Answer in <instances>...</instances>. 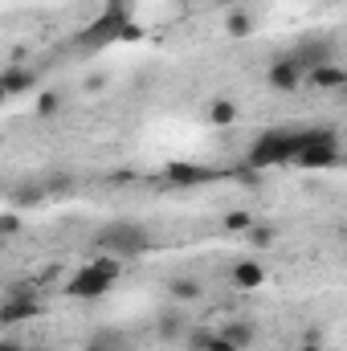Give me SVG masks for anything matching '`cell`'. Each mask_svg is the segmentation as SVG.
Instances as JSON below:
<instances>
[{"label":"cell","instance_id":"4316f807","mask_svg":"<svg viewBox=\"0 0 347 351\" xmlns=\"http://www.w3.org/2000/svg\"><path fill=\"white\" fill-rule=\"evenodd\" d=\"M298 339H302V343H323V331H319V327H307Z\"/></svg>","mask_w":347,"mask_h":351},{"label":"cell","instance_id":"484cf974","mask_svg":"<svg viewBox=\"0 0 347 351\" xmlns=\"http://www.w3.org/2000/svg\"><path fill=\"white\" fill-rule=\"evenodd\" d=\"M208 339H213V331H192V335H188V351H204Z\"/></svg>","mask_w":347,"mask_h":351},{"label":"cell","instance_id":"d6a6232c","mask_svg":"<svg viewBox=\"0 0 347 351\" xmlns=\"http://www.w3.org/2000/svg\"><path fill=\"white\" fill-rule=\"evenodd\" d=\"M0 351H25L16 339H0Z\"/></svg>","mask_w":347,"mask_h":351},{"label":"cell","instance_id":"7402d4cb","mask_svg":"<svg viewBox=\"0 0 347 351\" xmlns=\"http://www.w3.org/2000/svg\"><path fill=\"white\" fill-rule=\"evenodd\" d=\"M90 265H94L102 278H110V282H119V274H123V258H115V254H98Z\"/></svg>","mask_w":347,"mask_h":351},{"label":"cell","instance_id":"7a4b0ae2","mask_svg":"<svg viewBox=\"0 0 347 351\" xmlns=\"http://www.w3.org/2000/svg\"><path fill=\"white\" fill-rule=\"evenodd\" d=\"M298 139V156L294 164L298 168H335L344 160V147H339V135L327 131V127H311V131H294Z\"/></svg>","mask_w":347,"mask_h":351},{"label":"cell","instance_id":"ba28073f","mask_svg":"<svg viewBox=\"0 0 347 351\" xmlns=\"http://www.w3.org/2000/svg\"><path fill=\"white\" fill-rule=\"evenodd\" d=\"M110 286H115V282H110V278H102L94 265H82V269L66 282V294H70V298H86V302H90V298H102Z\"/></svg>","mask_w":347,"mask_h":351},{"label":"cell","instance_id":"9a60e30c","mask_svg":"<svg viewBox=\"0 0 347 351\" xmlns=\"http://www.w3.org/2000/svg\"><path fill=\"white\" fill-rule=\"evenodd\" d=\"M156 331H160L164 339H180V335H188V319H184V311H180V306H164V311L156 315Z\"/></svg>","mask_w":347,"mask_h":351},{"label":"cell","instance_id":"7c38bea8","mask_svg":"<svg viewBox=\"0 0 347 351\" xmlns=\"http://www.w3.org/2000/svg\"><path fill=\"white\" fill-rule=\"evenodd\" d=\"M307 82H311L315 90H347V70L344 66H335V62H327V66L311 70Z\"/></svg>","mask_w":347,"mask_h":351},{"label":"cell","instance_id":"f546056e","mask_svg":"<svg viewBox=\"0 0 347 351\" xmlns=\"http://www.w3.org/2000/svg\"><path fill=\"white\" fill-rule=\"evenodd\" d=\"M106 86V74H94V78H86V90H102Z\"/></svg>","mask_w":347,"mask_h":351},{"label":"cell","instance_id":"8fae6325","mask_svg":"<svg viewBox=\"0 0 347 351\" xmlns=\"http://www.w3.org/2000/svg\"><path fill=\"white\" fill-rule=\"evenodd\" d=\"M290 58L311 74V70H319V66H327V62H331V41H307V45H298Z\"/></svg>","mask_w":347,"mask_h":351},{"label":"cell","instance_id":"44dd1931","mask_svg":"<svg viewBox=\"0 0 347 351\" xmlns=\"http://www.w3.org/2000/svg\"><path fill=\"white\" fill-rule=\"evenodd\" d=\"M221 225H225V233H250V229H254V217H250L246 208H233V213H225Z\"/></svg>","mask_w":347,"mask_h":351},{"label":"cell","instance_id":"9c48e42d","mask_svg":"<svg viewBox=\"0 0 347 351\" xmlns=\"http://www.w3.org/2000/svg\"><path fill=\"white\" fill-rule=\"evenodd\" d=\"M225 278H229V286H233V290H261V286H265V278H270V269H265L261 262H254V258H241V262L229 265V274H225Z\"/></svg>","mask_w":347,"mask_h":351},{"label":"cell","instance_id":"e0dca14e","mask_svg":"<svg viewBox=\"0 0 347 351\" xmlns=\"http://www.w3.org/2000/svg\"><path fill=\"white\" fill-rule=\"evenodd\" d=\"M49 196V188L45 184H33V180H25V184H16L12 192H8V208H25V204H41Z\"/></svg>","mask_w":347,"mask_h":351},{"label":"cell","instance_id":"cb8c5ba5","mask_svg":"<svg viewBox=\"0 0 347 351\" xmlns=\"http://www.w3.org/2000/svg\"><path fill=\"white\" fill-rule=\"evenodd\" d=\"M45 188H49V196H62V192H70V188H74V176H70V172H53L49 180H45Z\"/></svg>","mask_w":347,"mask_h":351},{"label":"cell","instance_id":"5bb4252c","mask_svg":"<svg viewBox=\"0 0 347 351\" xmlns=\"http://www.w3.org/2000/svg\"><path fill=\"white\" fill-rule=\"evenodd\" d=\"M221 335H225V339H233L241 351H250L254 343H258V323H254V319H229Z\"/></svg>","mask_w":347,"mask_h":351},{"label":"cell","instance_id":"83f0119b","mask_svg":"<svg viewBox=\"0 0 347 351\" xmlns=\"http://www.w3.org/2000/svg\"><path fill=\"white\" fill-rule=\"evenodd\" d=\"M82 351H110V339H98V335H94V339H90Z\"/></svg>","mask_w":347,"mask_h":351},{"label":"cell","instance_id":"3957f363","mask_svg":"<svg viewBox=\"0 0 347 351\" xmlns=\"http://www.w3.org/2000/svg\"><path fill=\"white\" fill-rule=\"evenodd\" d=\"M298 156V139L294 131H265L254 139V147L246 152V164L254 172H265V168H278V164H294Z\"/></svg>","mask_w":347,"mask_h":351},{"label":"cell","instance_id":"52a82bcc","mask_svg":"<svg viewBox=\"0 0 347 351\" xmlns=\"http://www.w3.org/2000/svg\"><path fill=\"white\" fill-rule=\"evenodd\" d=\"M208 180H217V172L208 164H188V160L164 164V184H172V188H196V184H208Z\"/></svg>","mask_w":347,"mask_h":351},{"label":"cell","instance_id":"6da1fadb","mask_svg":"<svg viewBox=\"0 0 347 351\" xmlns=\"http://www.w3.org/2000/svg\"><path fill=\"white\" fill-rule=\"evenodd\" d=\"M94 250L115 254V258H139V254L152 250V233L139 221H110L94 233Z\"/></svg>","mask_w":347,"mask_h":351},{"label":"cell","instance_id":"ffe728a7","mask_svg":"<svg viewBox=\"0 0 347 351\" xmlns=\"http://www.w3.org/2000/svg\"><path fill=\"white\" fill-rule=\"evenodd\" d=\"M246 241H250L254 250H270V245L278 241V229H274V225H258V221H254V229L246 233Z\"/></svg>","mask_w":347,"mask_h":351},{"label":"cell","instance_id":"30bf717a","mask_svg":"<svg viewBox=\"0 0 347 351\" xmlns=\"http://www.w3.org/2000/svg\"><path fill=\"white\" fill-rule=\"evenodd\" d=\"M37 70H29V66H4V78H0V86H4V98H16V94H25V90H37Z\"/></svg>","mask_w":347,"mask_h":351},{"label":"cell","instance_id":"603a6c76","mask_svg":"<svg viewBox=\"0 0 347 351\" xmlns=\"http://www.w3.org/2000/svg\"><path fill=\"white\" fill-rule=\"evenodd\" d=\"M21 233V217H16V208H4L0 213V237L8 241V237H16Z\"/></svg>","mask_w":347,"mask_h":351},{"label":"cell","instance_id":"d6986e66","mask_svg":"<svg viewBox=\"0 0 347 351\" xmlns=\"http://www.w3.org/2000/svg\"><path fill=\"white\" fill-rule=\"evenodd\" d=\"M58 110H62V94H58V90H45V94L33 102V114H37V119H53Z\"/></svg>","mask_w":347,"mask_h":351},{"label":"cell","instance_id":"ac0fdd59","mask_svg":"<svg viewBox=\"0 0 347 351\" xmlns=\"http://www.w3.org/2000/svg\"><path fill=\"white\" fill-rule=\"evenodd\" d=\"M204 114H208L213 127H233V123H237V102H233V98H213Z\"/></svg>","mask_w":347,"mask_h":351},{"label":"cell","instance_id":"1f68e13d","mask_svg":"<svg viewBox=\"0 0 347 351\" xmlns=\"http://www.w3.org/2000/svg\"><path fill=\"white\" fill-rule=\"evenodd\" d=\"M110 180H115V184H131V180H135V172H115Z\"/></svg>","mask_w":347,"mask_h":351},{"label":"cell","instance_id":"5b68a950","mask_svg":"<svg viewBox=\"0 0 347 351\" xmlns=\"http://www.w3.org/2000/svg\"><path fill=\"white\" fill-rule=\"evenodd\" d=\"M123 29H127V12H123V4H115V8H106L86 33H82V45H86V49H102V45L119 41Z\"/></svg>","mask_w":347,"mask_h":351},{"label":"cell","instance_id":"2e32d148","mask_svg":"<svg viewBox=\"0 0 347 351\" xmlns=\"http://www.w3.org/2000/svg\"><path fill=\"white\" fill-rule=\"evenodd\" d=\"M254 29H258V21H254V12H250V8H229V12H225V33H229L233 41L250 37Z\"/></svg>","mask_w":347,"mask_h":351},{"label":"cell","instance_id":"4fadbf2b","mask_svg":"<svg viewBox=\"0 0 347 351\" xmlns=\"http://www.w3.org/2000/svg\"><path fill=\"white\" fill-rule=\"evenodd\" d=\"M200 294H204L200 278H192V274H172L168 278V298L172 302H196Z\"/></svg>","mask_w":347,"mask_h":351},{"label":"cell","instance_id":"f1b7e54d","mask_svg":"<svg viewBox=\"0 0 347 351\" xmlns=\"http://www.w3.org/2000/svg\"><path fill=\"white\" fill-rule=\"evenodd\" d=\"M119 41H139V25H131V21H127V29H123V37H119Z\"/></svg>","mask_w":347,"mask_h":351},{"label":"cell","instance_id":"4dcf8cb0","mask_svg":"<svg viewBox=\"0 0 347 351\" xmlns=\"http://www.w3.org/2000/svg\"><path fill=\"white\" fill-rule=\"evenodd\" d=\"M294 351H327V348H323V343H302V339H298V343H294Z\"/></svg>","mask_w":347,"mask_h":351},{"label":"cell","instance_id":"8992f818","mask_svg":"<svg viewBox=\"0 0 347 351\" xmlns=\"http://www.w3.org/2000/svg\"><path fill=\"white\" fill-rule=\"evenodd\" d=\"M307 82V70L286 53V58H278V62H270V70H265V86L278 90V94H294V90Z\"/></svg>","mask_w":347,"mask_h":351},{"label":"cell","instance_id":"277c9868","mask_svg":"<svg viewBox=\"0 0 347 351\" xmlns=\"http://www.w3.org/2000/svg\"><path fill=\"white\" fill-rule=\"evenodd\" d=\"M41 315V298H37V282H8L4 286V302H0V327H16L25 319Z\"/></svg>","mask_w":347,"mask_h":351},{"label":"cell","instance_id":"d4e9b609","mask_svg":"<svg viewBox=\"0 0 347 351\" xmlns=\"http://www.w3.org/2000/svg\"><path fill=\"white\" fill-rule=\"evenodd\" d=\"M204 351H241V348H237L233 339H225L221 331H213V339H208V348H204Z\"/></svg>","mask_w":347,"mask_h":351}]
</instances>
